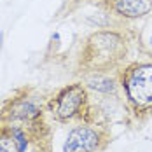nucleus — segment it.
I'll return each instance as SVG.
<instances>
[{"label": "nucleus", "instance_id": "f257e3e1", "mask_svg": "<svg viewBox=\"0 0 152 152\" xmlns=\"http://www.w3.org/2000/svg\"><path fill=\"white\" fill-rule=\"evenodd\" d=\"M129 98L138 105L152 103V65L137 66L126 80Z\"/></svg>", "mask_w": 152, "mask_h": 152}, {"label": "nucleus", "instance_id": "f03ea898", "mask_svg": "<svg viewBox=\"0 0 152 152\" xmlns=\"http://www.w3.org/2000/svg\"><path fill=\"white\" fill-rule=\"evenodd\" d=\"M100 143V135L86 126L74 128L63 143V152H93Z\"/></svg>", "mask_w": 152, "mask_h": 152}, {"label": "nucleus", "instance_id": "7ed1b4c3", "mask_svg": "<svg viewBox=\"0 0 152 152\" xmlns=\"http://www.w3.org/2000/svg\"><path fill=\"white\" fill-rule=\"evenodd\" d=\"M86 98V93L82 89V86H70L65 91H61V94L58 96L56 102V114L60 119H70L72 115H75L79 112V108L82 105Z\"/></svg>", "mask_w": 152, "mask_h": 152}, {"label": "nucleus", "instance_id": "20e7f679", "mask_svg": "<svg viewBox=\"0 0 152 152\" xmlns=\"http://www.w3.org/2000/svg\"><path fill=\"white\" fill-rule=\"evenodd\" d=\"M40 115V107L35 103L33 100H16L9 108V117L11 119H18V121H33L35 117Z\"/></svg>", "mask_w": 152, "mask_h": 152}, {"label": "nucleus", "instance_id": "39448f33", "mask_svg": "<svg viewBox=\"0 0 152 152\" xmlns=\"http://www.w3.org/2000/svg\"><path fill=\"white\" fill-rule=\"evenodd\" d=\"M114 9L122 16L138 18V16H143L151 11L152 2L151 0H115Z\"/></svg>", "mask_w": 152, "mask_h": 152}, {"label": "nucleus", "instance_id": "423d86ee", "mask_svg": "<svg viewBox=\"0 0 152 152\" xmlns=\"http://www.w3.org/2000/svg\"><path fill=\"white\" fill-rule=\"evenodd\" d=\"M88 84H89V88L102 93H112L115 89L114 80L107 79V77H91V79H88Z\"/></svg>", "mask_w": 152, "mask_h": 152}, {"label": "nucleus", "instance_id": "0eeeda50", "mask_svg": "<svg viewBox=\"0 0 152 152\" xmlns=\"http://www.w3.org/2000/svg\"><path fill=\"white\" fill-rule=\"evenodd\" d=\"M0 152H19L14 138L9 131H0Z\"/></svg>", "mask_w": 152, "mask_h": 152}, {"label": "nucleus", "instance_id": "6e6552de", "mask_svg": "<svg viewBox=\"0 0 152 152\" xmlns=\"http://www.w3.org/2000/svg\"><path fill=\"white\" fill-rule=\"evenodd\" d=\"M7 131L12 135V138H14V142H16V145H18V149H19V152H26V147H28L26 135H25L19 128H9Z\"/></svg>", "mask_w": 152, "mask_h": 152}, {"label": "nucleus", "instance_id": "1a4fd4ad", "mask_svg": "<svg viewBox=\"0 0 152 152\" xmlns=\"http://www.w3.org/2000/svg\"><path fill=\"white\" fill-rule=\"evenodd\" d=\"M2 44H4V31H0V49H2Z\"/></svg>", "mask_w": 152, "mask_h": 152}, {"label": "nucleus", "instance_id": "9d476101", "mask_svg": "<svg viewBox=\"0 0 152 152\" xmlns=\"http://www.w3.org/2000/svg\"><path fill=\"white\" fill-rule=\"evenodd\" d=\"M151 44H152V35H151Z\"/></svg>", "mask_w": 152, "mask_h": 152}]
</instances>
